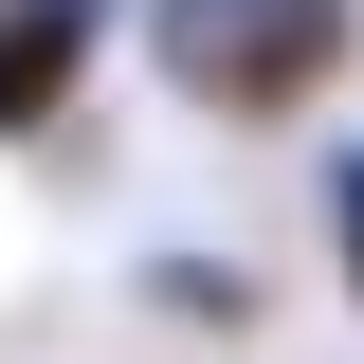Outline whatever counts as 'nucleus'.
<instances>
[{"instance_id":"2","label":"nucleus","mask_w":364,"mask_h":364,"mask_svg":"<svg viewBox=\"0 0 364 364\" xmlns=\"http://www.w3.org/2000/svg\"><path fill=\"white\" fill-rule=\"evenodd\" d=\"M91 37H109V0H0V146H37L91 91Z\"/></svg>"},{"instance_id":"4","label":"nucleus","mask_w":364,"mask_h":364,"mask_svg":"<svg viewBox=\"0 0 364 364\" xmlns=\"http://www.w3.org/2000/svg\"><path fill=\"white\" fill-rule=\"evenodd\" d=\"M146 291H164V310H200V328H237V273H219V255H146Z\"/></svg>"},{"instance_id":"3","label":"nucleus","mask_w":364,"mask_h":364,"mask_svg":"<svg viewBox=\"0 0 364 364\" xmlns=\"http://www.w3.org/2000/svg\"><path fill=\"white\" fill-rule=\"evenodd\" d=\"M328 273H346V310H364V146H328Z\"/></svg>"},{"instance_id":"1","label":"nucleus","mask_w":364,"mask_h":364,"mask_svg":"<svg viewBox=\"0 0 364 364\" xmlns=\"http://www.w3.org/2000/svg\"><path fill=\"white\" fill-rule=\"evenodd\" d=\"M346 37H364V0H146V73L200 128H291L346 73Z\"/></svg>"}]
</instances>
